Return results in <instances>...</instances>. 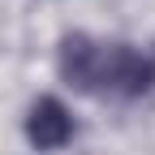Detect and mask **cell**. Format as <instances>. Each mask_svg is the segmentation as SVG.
Here are the masks:
<instances>
[{"instance_id":"1","label":"cell","mask_w":155,"mask_h":155,"mask_svg":"<svg viewBox=\"0 0 155 155\" xmlns=\"http://www.w3.org/2000/svg\"><path fill=\"white\" fill-rule=\"evenodd\" d=\"M104 48L99 39H91L86 30H69L56 48V69H61L65 86L78 95H104Z\"/></svg>"},{"instance_id":"2","label":"cell","mask_w":155,"mask_h":155,"mask_svg":"<svg viewBox=\"0 0 155 155\" xmlns=\"http://www.w3.org/2000/svg\"><path fill=\"white\" fill-rule=\"evenodd\" d=\"M155 91V69L151 61L129 48V43H108L104 48V95H121V99H142Z\"/></svg>"},{"instance_id":"3","label":"cell","mask_w":155,"mask_h":155,"mask_svg":"<svg viewBox=\"0 0 155 155\" xmlns=\"http://www.w3.org/2000/svg\"><path fill=\"white\" fill-rule=\"evenodd\" d=\"M26 138H30L35 151H61L73 138V116H69V108L56 99V95H43V99L30 104V112H26Z\"/></svg>"},{"instance_id":"4","label":"cell","mask_w":155,"mask_h":155,"mask_svg":"<svg viewBox=\"0 0 155 155\" xmlns=\"http://www.w3.org/2000/svg\"><path fill=\"white\" fill-rule=\"evenodd\" d=\"M147 61H151V69H155V48H151V52H147Z\"/></svg>"}]
</instances>
